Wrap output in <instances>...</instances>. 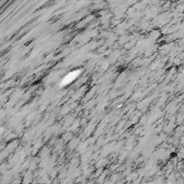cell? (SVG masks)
<instances>
[{
  "instance_id": "cell-1",
  "label": "cell",
  "mask_w": 184,
  "mask_h": 184,
  "mask_svg": "<svg viewBox=\"0 0 184 184\" xmlns=\"http://www.w3.org/2000/svg\"><path fill=\"white\" fill-rule=\"evenodd\" d=\"M78 74H79V71H74V72H71V73H69L63 80V82H61V85H66V84H68V83H70L72 80H74V79L76 78V76H78Z\"/></svg>"
}]
</instances>
